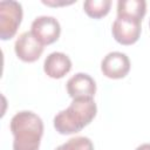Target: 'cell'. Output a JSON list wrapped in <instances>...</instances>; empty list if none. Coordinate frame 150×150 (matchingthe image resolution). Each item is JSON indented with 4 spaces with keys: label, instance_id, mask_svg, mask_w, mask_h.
I'll return each instance as SVG.
<instances>
[{
    "label": "cell",
    "instance_id": "1",
    "mask_svg": "<svg viewBox=\"0 0 150 150\" xmlns=\"http://www.w3.org/2000/svg\"><path fill=\"white\" fill-rule=\"evenodd\" d=\"M97 107L93 97L73 98L68 108L59 111L54 117V128L61 135L81 131L96 116Z\"/></svg>",
    "mask_w": 150,
    "mask_h": 150
},
{
    "label": "cell",
    "instance_id": "2",
    "mask_svg": "<svg viewBox=\"0 0 150 150\" xmlns=\"http://www.w3.org/2000/svg\"><path fill=\"white\" fill-rule=\"evenodd\" d=\"M13 134V150H39L43 135V122L29 110L16 112L9 123Z\"/></svg>",
    "mask_w": 150,
    "mask_h": 150
},
{
    "label": "cell",
    "instance_id": "3",
    "mask_svg": "<svg viewBox=\"0 0 150 150\" xmlns=\"http://www.w3.org/2000/svg\"><path fill=\"white\" fill-rule=\"evenodd\" d=\"M22 20V6L14 0L0 1V38L12 39Z\"/></svg>",
    "mask_w": 150,
    "mask_h": 150
},
{
    "label": "cell",
    "instance_id": "4",
    "mask_svg": "<svg viewBox=\"0 0 150 150\" xmlns=\"http://www.w3.org/2000/svg\"><path fill=\"white\" fill-rule=\"evenodd\" d=\"M141 22L142 21L130 18L116 16L111 27V33L114 39L118 43L124 46L135 43L141 35V30H142Z\"/></svg>",
    "mask_w": 150,
    "mask_h": 150
},
{
    "label": "cell",
    "instance_id": "5",
    "mask_svg": "<svg viewBox=\"0 0 150 150\" xmlns=\"http://www.w3.org/2000/svg\"><path fill=\"white\" fill-rule=\"evenodd\" d=\"M32 34L45 46L57 41L61 33V26L54 16L41 15L34 19L30 27Z\"/></svg>",
    "mask_w": 150,
    "mask_h": 150
},
{
    "label": "cell",
    "instance_id": "6",
    "mask_svg": "<svg viewBox=\"0 0 150 150\" xmlns=\"http://www.w3.org/2000/svg\"><path fill=\"white\" fill-rule=\"evenodd\" d=\"M14 50L21 61L35 62L43 52V45L32 34V32H23L15 41Z\"/></svg>",
    "mask_w": 150,
    "mask_h": 150
},
{
    "label": "cell",
    "instance_id": "7",
    "mask_svg": "<svg viewBox=\"0 0 150 150\" xmlns=\"http://www.w3.org/2000/svg\"><path fill=\"white\" fill-rule=\"evenodd\" d=\"M101 70L103 75L109 79H123L130 70V60L124 53L110 52L103 57L101 62Z\"/></svg>",
    "mask_w": 150,
    "mask_h": 150
},
{
    "label": "cell",
    "instance_id": "8",
    "mask_svg": "<svg viewBox=\"0 0 150 150\" xmlns=\"http://www.w3.org/2000/svg\"><path fill=\"white\" fill-rule=\"evenodd\" d=\"M67 93L71 98L94 97L96 83L94 79L86 73H77L67 81Z\"/></svg>",
    "mask_w": 150,
    "mask_h": 150
},
{
    "label": "cell",
    "instance_id": "9",
    "mask_svg": "<svg viewBox=\"0 0 150 150\" xmlns=\"http://www.w3.org/2000/svg\"><path fill=\"white\" fill-rule=\"evenodd\" d=\"M71 69V61L68 55L61 52L50 53L43 62L45 73L52 79H62Z\"/></svg>",
    "mask_w": 150,
    "mask_h": 150
},
{
    "label": "cell",
    "instance_id": "10",
    "mask_svg": "<svg viewBox=\"0 0 150 150\" xmlns=\"http://www.w3.org/2000/svg\"><path fill=\"white\" fill-rule=\"evenodd\" d=\"M146 12V2L144 0H118L117 16H124L142 21Z\"/></svg>",
    "mask_w": 150,
    "mask_h": 150
},
{
    "label": "cell",
    "instance_id": "11",
    "mask_svg": "<svg viewBox=\"0 0 150 150\" xmlns=\"http://www.w3.org/2000/svg\"><path fill=\"white\" fill-rule=\"evenodd\" d=\"M110 0H87L83 2V9L88 16L94 19H101L105 16L110 11Z\"/></svg>",
    "mask_w": 150,
    "mask_h": 150
},
{
    "label": "cell",
    "instance_id": "12",
    "mask_svg": "<svg viewBox=\"0 0 150 150\" xmlns=\"http://www.w3.org/2000/svg\"><path fill=\"white\" fill-rule=\"evenodd\" d=\"M61 150H94V144L90 138L84 136H77L69 138L66 143L60 145Z\"/></svg>",
    "mask_w": 150,
    "mask_h": 150
},
{
    "label": "cell",
    "instance_id": "13",
    "mask_svg": "<svg viewBox=\"0 0 150 150\" xmlns=\"http://www.w3.org/2000/svg\"><path fill=\"white\" fill-rule=\"evenodd\" d=\"M74 1H46V0H43L42 1V4H45V5H48V6H63V5H70V4H73Z\"/></svg>",
    "mask_w": 150,
    "mask_h": 150
},
{
    "label": "cell",
    "instance_id": "14",
    "mask_svg": "<svg viewBox=\"0 0 150 150\" xmlns=\"http://www.w3.org/2000/svg\"><path fill=\"white\" fill-rule=\"evenodd\" d=\"M136 150H150V143L141 144L139 146H137V148H136Z\"/></svg>",
    "mask_w": 150,
    "mask_h": 150
},
{
    "label": "cell",
    "instance_id": "15",
    "mask_svg": "<svg viewBox=\"0 0 150 150\" xmlns=\"http://www.w3.org/2000/svg\"><path fill=\"white\" fill-rule=\"evenodd\" d=\"M55 150H61V149H60V145H59V146H57V148H56Z\"/></svg>",
    "mask_w": 150,
    "mask_h": 150
},
{
    "label": "cell",
    "instance_id": "16",
    "mask_svg": "<svg viewBox=\"0 0 150 150\" xmlns=\"http://www.w3.org/2000/svg\"><path fill=\"white\" fill-rule=\"evenodd\" d=\"M149 27H150V20H149Z\"/></svg>",
    "mask_w": 150,
    "mask_h": 150
}]
</instances>
